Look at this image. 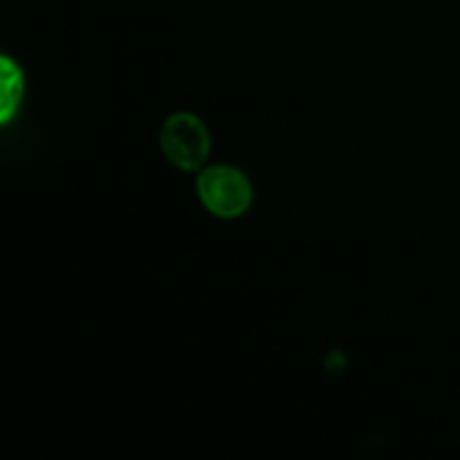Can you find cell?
Instances as JSON below:
<instances>
[{"instance_id": "obj_1", "label": "cell", "mask_w": 460, "mask_h": 460, "mask_svg": "<svg viewBox=\"0 0 460 460\" xmlns=\"http://www.w3.org/2000/svg\"><path fill=\"white\" fill-rule=\"evenodd\" d=\"M160 146L171 164L184 171H196L209 155L211 139L205 124L196 115L178 112L162 126Z\"/></svg>"}, {"instance_id": "obj_2", "label": "cell", "mask_w": 460, "mask_h": 460, "mask_svg": "<svg viewBox=\"0 0 460 460\" xmlns=\"http://www.w3.org/2000/svg\"><path fill=\"white\" fill-rule=\"evenodd\" d=\"M198 193L211 214L236 218L252 205V184L232 166H211L198 178Z\"/></svg>"}, {"instance_id": "obj_3", "label": "cell", "mask_w": 460, "mask_h": 460, "mask_svg": "<svg viewBox=\"0 0 460 460\" xmlns=\"http://www.w3.org/2000/svg\"><path fill=\"white\" fill-rule=\"evenodd\" d=\"M25 93L22 72L9 57L0 54V124L16 115Z\"/></svg>"}]
</instances>
